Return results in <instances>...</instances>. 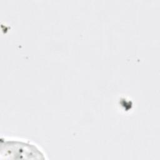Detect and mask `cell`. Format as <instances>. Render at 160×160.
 Returning a JSON list of instances; mask_svg holds the SVG:
<instances>
[{
	"label": "cell",
	"instance_id": "cell-1",
	"mask_svg": "<svg viewBox=\"0 0 160 160\" xmlns=\"http://www.w3.org/2000/svg\"><path fill=\"white\" fill-rule=\"evenodd\" d=\"M0 159H48L38 144L24 138L1 136Z\"/></svg>",
	"mask_w": 160,
	"mask_h": 160
}]
</instances>
